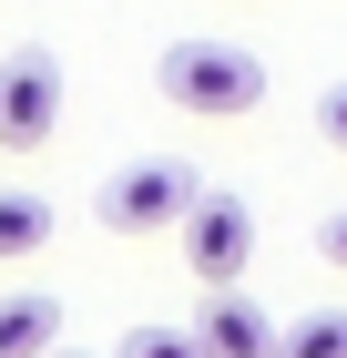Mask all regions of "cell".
Wrapping results in <instances>:
<instances>
[{
    "label": "cell",
    "mask_w": 347,
    "mask_h": 358,
    "mask_svg": "<svg viewBox=\"0 0 347 358\" xmlns=\"http://www.w3.org/2000/svg\"><path fill=\"white\" fill-rule=\"evenodd\" d=\"M52 358H92V348H52Z\"/></svg>",
    "instance_id": "7c38bea8"
},
{
    "label": "cell",
    "mask_w": 347,
    "mask_h": 358,
    "mask_svg": "<svg viewBox=\"0 0 347 358\" xmlns=\"http://www.w3.org/2000/svg\"><path fill=\"white\" fill-rule=\"evenodd\" d=\"M194 358H276V317L245 287H214L205 317H194Z\"/></svg>",
    "instance_id": "5b68a950"
},
{
    "label": "cell",
    "mask_w": 347,
    "mask_h": 358,
    "mask_svg": "<svg viewBox=\"0 0 347 358\" xmlns=\"http://www.w3.org/2000/svg\"><path fill=\"white\" fill-rule=\"evenodd\" d=\"M194 194H205V185H194V164L143 154V164H112V185H103V225H112V236H174Z\"/></svg>",
    "instance_id": "7a4b0ae2"
},
{
    "label": "cell",
    "mask_w": 347,
    "mask_h": 358,
    "mask_svg": "<svg viewBox=\"0 0 347 358\" xmlns=\"http://www.w3.org/2000/svg\"><path fill=\"white\" fill-rule=\"evenodd\" d=\"M154 83L174 113H194V123H235V113L266 103V62L245 52V41H163Z\"/></svg>",
    "instance_id": "6da1fadb"
},
{
    "label": "cell",
    "mask_w": 347,
    "mask_h": 358,
    "mask_svg": "<svg viewBox=\"0 0 347 358\" xmlns=\"http://www.w3.org/2000/svg\"><path fill=\"white\" fill-rule=\"evenodd\" d=\"M52 123H61V72H52V52L0 62V154H41Z\"/></svg>",
    "instance_id": "277c9868"
},
{
    "label": "cell",
    "mask_w": 347,
    "mask_h": 358,
    "mask_svg": "<svg viewBox=\"0 0 347 358\" xmlns=\"http://www.w3.org/2000/svg\"><path fill=\"white\" fill-rule=\"evenodd\" d=\"M276 358H347V307H317V317L276 328Z\"/></svg>",
    "instance_id": "ba28073f"
},
{
    "label": "cell",
    "mask_w": 347,
    "mask_h": 358,
    "mask_svg": "<svg viewBox=\"0 0 347 358\" xmlns=\"http://www.w3.org/2000/svg\"><path fill=\"white\" fill-rule=\"evenodd\" d=\"M123 358H194V328H133Z\"/></svg>",
    "instance_id": "9c48e42d"
},
{
    "label": "cell",
    "mask_w": 347,
    "mask_h": 358,
    "mask_svg": "<svg viewBox=\"0 0 347 358\" xmlns=\"http://www.w3.org/2000/svg\"><path fill=\"white\" fill-rule=\"evenodd\" d=\"M174 236H184V266H194V287H245V256H256V215H245V194H194L184 205V225H174Z\"/></svg>",
    "instance_id": "3957f363"
},
{
    "label": "cell",
    "mask_w": 347,
    "mask_h": 358,
    "mask_svg": "<svg viewBox=\"0 0 347 358\" xmlns=\"http://www.w3.org/2000/svg\"><path fill=\"white\" fill-rule=\"evenodd\" d=\"M31 246H52V205L31 185H0V256H31Z\"/></svg>",
    "instance_id": "52a82bcc"
},
{
    "label": "cell",
    "mask_w": 347,
    "mask_h": 358,
    "mask_svg": "<svg viewBox=\"0 0 347 358\" xmlns=\"http://www.w3.org/2000/svg\"><path fill=\"white\" fill-rule=\"evenodd\" d=\"M52 348H61L52 297H0V358H52Z\"/></svg>",
    "instance_id": "8992f818"
},
{
    "label": "cell",
    "mask_w": 347,
    "mask_h": 358,
    "mask_svg": "<svg viewBox=\"0 0 347 358\" xmlns=\"http://www.w3.org/2000/svg\"><path fill=\"white\" fill-rule=\"evenodd\" d=\"M317 256H327V266H347V205H337V215L317 225Z\"/></svg>",
    "instance_id": "8fae6325"
},
{
    "label": "cell",
    "mask_w": 347,
    "mask_h": 358,
    "mask_svg": "<svg viewBox=\"0 0 347 358\" xmlns=\"http://www.w3.org/2000/svg\"><path fill=\"white\" fill-rule=\"evenodd\" d=\"M317 134L347 154V83H327V92H317Z\"/></svg>",
    "instance_id": "30bf717a"
}]
</instances>
